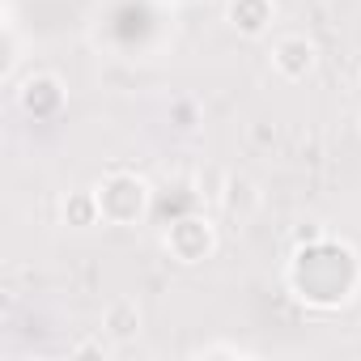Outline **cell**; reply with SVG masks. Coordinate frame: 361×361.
<instances>
[{
  "instance_id": "1",
  "label": "cell",
  "mask_w": 361,
  "mask_h": 361,
  "mask_svg": "<svg viewBox=\"0 0 361 361\" xmlns=\"http://www.w3.org/2000/svg\"><path fill=\"white\" fill-rule=\"evenodd\" d=\"M361 285V259L353 247L319 234L298 243L293 259H289V289L298 293V302L314 306V310H331L344 306Z\"/></svg>"
},
{
  "instance_id": "2",
  "label": "cell",
  "mask_w": 361,
  "mask_h": 361,
  "mask_svg": "<svg viewBox=\"0 0 361 361\" xmlns=\"http://www.w3.org/2000/svg\"><path fill=\"white\" fill-rule=\"evenodd\" d=\"M94 192H98V209H102L106 226H136V221H145V213L153 204L149 183L132 170H111Z\"/></svg>"
},
{
  "instance_id": "3",
  "label": "cell",
  "mask_w": 361,
  "mask_h": 361,
  "mask_svg": "<svg viewBox=\"0 0 361 361\" xmlns=\"http://www.w3.org/2000/svg\"><path fill=\"white\" fill-rule=\"evenodd\" d=\"M161 247L174 264H183V268H196L204 264L213 251H217V230L209 217H178L170 221V230L161 234Z\"/></svg>"
},
{
  "instance_id": "4",
  "label": "cell",
  "mask_w": 361,
  "mask_h": 361,
  "mask_svg": "<svg viewBox=\"0 0 361 361\" xmlns=\"http://www.w3.org/2000/svg\"><path fill=\"white\" fill-rule=\"evenodd\" d=\"M64 102H68V90H64V81L56 73H35L18 90V106L30 119H56L64 111Z\"/></svg>"
},
{
  "instance_id": "5",
  "label": "cell",
  "mask_w": 361,
  "mask_h": 361,
  "mask_svg": "<svg viewBox=\"0 0 361 361\" xmlns=\"http://www.w3.org/2000/svg\"><path fill=\"white\" fill-rule=\"evenodd\" d=\"M319 64V47L306 39V35H285L272 43V68L285 77V81H306Z\"/></svg>"
},
{
  "instance_id": "6",
  "label": "cell",
  "mask_w": 361,
  "mask_h": 361,
  "mask_svg": "<svg viewBox=\"0 0 361 361\" xmlns=\"http://www.w3.org/2000/svg\"><path fill=\"white\" fill-rule=\"evenodd\" d=\"M226 18H230V26H234L243 39H264V35L272 30L276 5H272V0H230V5H226Z\"/></svg>"
},
{
  "instance_id": "7",
  "label": "cell",
  "mask_w": 361,
  "mask_h": 361,
  "mask_svg": "<svg viewBox=\"0 0 361 361\" xmlns=\"http://www.w3.org/2000/svg\"><path fill=\"white\" fill-rule=\"evenodd\" d=\"M102 331H106L111 340H132V336L140 331V306H136L132 298L111 302L106 314H102Z\"/></svg>"
},
{
  "instance_id": "8",
  "label": "cell",
  "mask_w": 361,
  "mask_h": 361,
  "mask_svg": "<svg viewBox=\"0 0 361 361\" xmlns=\"http://www.w3.org/2000/svg\"><path fill=\"white\" fill-rule=\"evenodd\" d=\"M64 221H68L73 230H90V226H98V221H102L98 192H94V188H77V192H68V200H64Z\"/></svg>"
},
{
  "instance_id": "9",
  "label": "cell",
  "mask_w": 361,
  "mask_h": 361,
  "mask_svg": "<svg viewBox=\"0 0 361 361\" xmlns=\"http://www.w3.org/2000/svg\"><path fill=\"white\" fill-rule=\"evenodd\" d=\"M255 204H259V192H255L251 178H226V209H230V213L247 217Z\"/></svg>"
},
{
  "instance_id": "10",
  "label": "cell",
  "mask_w": 361,
  "mask_h": 361,
  "mask_svg": "<svg viewBox=\"0 0 361 361\" xmlns=\"http://www.w3.org/2000/svg\"><path fill=\"white\" fill-rule=\"evenodd\" d=\"M18 73V30H13V22H5V64H0V77H13Z\"/></svg>"
},
{
  "instance_id": "11",
  "label": "cell",
  "mask_w": 361,
  "mask_h": 361,
  "mask_svg": "<svg viewBox=\"0 0 361 361\" xmlns=\"http://www.w3.org/2000/svg\"><path fill=\"white\" fill-rule=\"evenodd\" d=\"M243 348H230V344H213V348H200V357H238Z\"/></svg>"
},
{
  "instance_id": "12",
  "label": "cell",
  "mask_w": 361,
  "mask_h": 361,
  "mask_svg": "<svg viewBox=\"0 0 361 361\" xmlns=\"http://www.w3.org/2000/svg\"><path fill=\"white\" fill-rule=\"evenodd\" d=\"M73 353H77V357H85V353H106V348H102V344H77Z\"/></svg>"
}]
</instances>
